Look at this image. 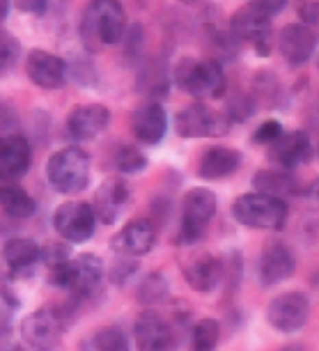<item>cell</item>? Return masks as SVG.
I'll return each mask as SVG.
<instances>
[{"mask_svg": "<svg viewBox=\"0 0 319 351\" xmlns=\"http://www.w3.org/2000/svg\"><path fill=\"white\" fill-rule=\"evenodd\" d=\"M172 81L179 90L196 99H218L225 92V74L221 62L214 58L184 56L175 64Z\"/></svg>", "mask_w": 319, "mask_h": 351, "instance_id": "cell-1", "label": "cell"}, {"mask_svg": "<svg viewBox=\"0 0 319 351\" xmlns=\"http://www.w3.org/2000/svg\"><path fill=\"white\" fill-rule=\"evenodd\" d=\"M90 154L81 147H64L46 163V177L51 186L64 195L81 193L90 186Z\"/></svg>", "mask_w": 319, "mask_h": 351, "instance_id": "cell-2", "label": "cell"}, {"mask_svg": "<svg viewBox=\"0 0 319 351\" xmlns=\"http://www.w3.org/2000/svg\"><path fill=\"white\" fill-rule=\"evenodd\" d=\"M126 32V12L119 0H90L83 14V35L104 46L119 44Z\"/></svg>", "mask_w": 319, "mask_h": 351, "instance_id": "cell-3", "label": "cell"}, {"mask_svg": "<svg viewBox=\"0 0 319 351\" xmlns=\"http://www.w3.org/2000/svg\"><path fill=\"white\" fill-rule=\"evenodd\" d=\"M232 216L246 228L278 232L287 223V204H285V200H278V197L246 193L237 197L235 204H232Z\"/></svg>", "mask_w": 319, "mask_h": 351, "instance_id": "cell-4", "label": "cell"}, {"mask_svg": "<svg viewBox=\"0 0 319 351\" xmlns=\"http://www.w3.org/2000/svg\"><path fill=\"white\" fill-rule=\"evenodd\" d=\"M216 193L209 189H191L182 202V228H179V246H193L204 237L211 218L216 216Z\"/></svg>", "mask_w": 319, "mask_h": 351, "instance_id": "cell-5", "label": "cell"}, {"mask_svg": "<svg viewBox=\"0 0 319 351\" xmlns=\"http://www.w3.org/2000/svg\"><path fill=\"white\" fill-rule=\"evenodd\" d=\"M49 276H51V285L64 287L74 299H85V296L95 294L97 287L102 285L104 264L97 255L81 253L71 257L67 267L49 271Z\"/></svg>", "mask_w": 319, "mask_h": 351, "instance_id": "cell-6", "label": "cell"}, {"mask_svg": "<svg viewBox=\"0 0 319 351\" xmlns=\"http://www.w3.org/2000/svg\"><path fill=\"white\" fill-rule=\"evenodd\" d=\"M230 35L237 42H246L252 46L257 56H269L271 53V16L257 10L255 5H244L230 16Z\"/></svg>", "mask_w": 319, "mask_h": 351, "instance_id": "cell-7", "label": "cell"}, {"mask_svg": "<svg viewBox=\"0 0 319 351\" xmlns=\"http://www.w3.org/2000/svg\"><path fill=\"white\" fill-rule=\"evenodd\" d=\"M175 129L182 138H221L230 131V120L204 104H191L177 112Z\"/></svg>", "mask_w": 319, "mask_h": 351, "instance_id": "cell-8", "label": "cell"}, {"mask_svg": "<svg viewBox=\"0 0 319 351\" xmlns=\"http://www.w3.org/2000/svg\"><path fill=\"white\" fill-rule=\"evenodd\" d=\"M310 317V301L303 291H283L267 308V319L278 333L292 335L305 326Z\"/></svg>", "mask_w": 319, "mask_h": 351, "instance_id": "cell-9", "label": "cell"}, {"mask_svg": "<svg viewBox=\"0 0 319 351\" xmlns=\"http://www.w3.org/2000/svg\"><path fill=\"white\" fill-rule=\"evenodd\" d=\"M53 228L64 241L83 243L95 234L97 216L88 202H64L53 214Z\"/></svg>", "mask_w": 319, "mask_h": 351, "instance_id": "cell-10", "label": "cell"}, {"mask_svg": "<svg viewBox=\"0 0 319 351\" xmlns=\"http://www.w3.org/2000/svg\"><path fill=\"white\" fill-rule=\"evenodd\" d=\"M64 333V315L56 306L39 308L21 324L23 340L35 349H51Z\"/></svg>", "mask_w": 319, "mask_h": 351, "instance_id": "cell-11", "label": "cell"}, {"mask_svg": "<svg viewBox=\"0 0 319 351\" xmlns=\"http://www.w3.org/2000/svg\"><path fill=\"white\" fill-rule=\"evenodd\" d=\"M25 74L37 88L58 90L67 83V62L56 53L35 49L25 58Z\"/></svg>", "mask_w": 319, "mask_h": 351, "instance_id": "cell-12", "label": "cell"}, {"mask_svg": "<svg viewBox=\"0 0 319 351\" xmlns=\"http://www.w3.org/2000/svg\"><path fill=\"white\" fill-rule=\"evenodd\" d=\"M108 124L110 110L104 104H81L67 115V134L78 143L95 141L108 129Z\"/></svg>", "mask_w": 319, "mask_h": 351, "instance_id": "cell-13", "label": "cell"}, {"mask_svg": "<svg viewBox=\"0 0 319 351\" xmlns=\"http://www.w3.org/2000/svg\"><path fill=\"white\" fill-rule=\"evenodd\" d=\"M296 269V255L292 253L290 246L276 241L262 248L257 257V280L262 287H274V285L287 280Z\"/></svg>", "mask_w": 319, "mask_h": 351, "instance_id": "cell-14", "label": "cell"}, {"mask_svg": "<svg viewBox=\"0 0 319 351\" xmlns=\"http://www.w3.org/2000/svg\"><path fill=\"white\" fill-rule=\"evenodd\" d=\"M134 337L138 351H172L175 349V333L172 326L156 315L154 310H145L134 324Z\"/></svg>", "mask_w": 319, "mask_h": 351, "instance_id": "cell-15", "label": "cell"}, {"mask_svg": "<svg viewBox=\"0 0 319 351\" xmlns=\"http://www.w3.org/2000/svg\"><path fill=\"white\" fill-rule=\"evenodd\" d=\"M278 49H281L285 62L290 67H301L312 58L317 49V37L305 23H290L278 35Z\"/></svg>", "mask_w": 319, "mask_h": 351, "instance_id": "cell-16", "label": "cell"}, {"mask_svg": "<svg viewBox=\"0 0 319 351\" xmlns=\"http://www.w3.org/2000/svg\"><path fill=\"white\" fill-rule=\"evenodd\" d=\"M312 156V145L305 131H290L283 134L274 145H269V161L276 168L294 170L298 165L308 163Z\"/></svg>", "mask_w": 319, "mask_h": 351, "instance_id": "cell-17", "label": "cell"}, {"mask_svg": "<svg viewBox=\"0 0 319 351\" xmlns=\"http://www.w3.org/2000/svg\"><path fill=\"white\" fill-rule=\"evenodd\" d=\"M156 243L154 225L150 221H131L113 237L110 246L122 257H143L147 255Z\"/></svg>", "mask_w": 319, "mask_h": 351, "instance_id": "cell-18", "label": "cell"}, {"mask_svg": "<svg viewBox=\"0 0 319 351\" xmlns=\"http://www.w3.org/2000/svg\"><path fill=\"white\" fill-rule=\"evenodd\" d=\"M131 131H134L136 141L143 145L161 143L165 131H168V115H165L163 106L156 101L138 106L131 115Z\"/></svg>", "mask_w": 319, "mask_h": 351, "instance_id": "cell-19", "label": "cell"}, {"mask_svg": "<svg viewBox=\"0 0 319 351\" xmlns=\"http://www.w3.org/2000/svg\"><path fill=\"white\" fill-rule=\"evenodd\" d=\"M30 161V143L21 134L0 136V180H16V177L25 175Z\"/></svg>", "mask_w": 319, "mask_h": 351, "instance_id": "cell-20", "label": "cell"}, {"mask_svg": "<svg viewBox=\"0 0 319 351\" xmlns=\"http://www.w3.org/2000/svg\"><path fill=\"white\" fill-rule=\"evenodd\" d=\"M126 200H129L126 182L117 180V177H108L99 186V191L95 193V204H90V207L95 211L97 221H102L104 225H113L117 221V216L122 214Z\"/></svg>", "mask_w": 319, "mask_h": 351, "instance_id": "cell-21", "label": "cell"}, {"mask_svg": "<svg viewBox=\"0 0 319 351\" xmlns=\"http://www.w3.org/2000/svg\"><path fill=\"white\" fill-rule=\"evenodd\" d=\"M184 280L191 289L196 291H207L216 289V285L223 278V267L214 255L209 253H196L189 262H184Z\"/></svg>", "mask_w": 319, "mask_h": 351, "instance_id": "cell-22", "label": "cell"}, {"mask_svg": "<svg viewBox=\"0 0 319 351\" xmlns=\"http://www.w3.org/2000/svg\"><path fill=\"white\" fill-rule=\"evenodd\" d=\"M241 165V152L223 147V145H214V147L204 149L198 163V175L202 180H223V177L237 172V168Z\"/></svg>", "mask_w": 319, "mask_h": 351, "instance_id": "cell-23", "label": "cell"}, {"mask_svg": "<svg viewBox=\"0 0 319 351\" xmlns=\"http://www.w3.org/2000/svg\"><path fill=\"white\" fill-rule=\"evenodd\" d=\"M252 186H255V193L269 195V197H278V200H285L290 195H296L301 191V184L290 170L283 168H262L252 175Z\"/></svg>", "mask_w": 319, "mask_h": 351, "instance_id": "cell-24", "label": "cell"}, {"mask_svg": "<svg viewBox=\"0 0 319 351\" xmlns=\"http://www.w3.org/2000/svg\"><path fill=\"white\" fill-rule=\"evenodd\" d=\"M0 207L12 218H30L35 214L37 204L30 193L19 184H0Z\"/></svg>", "mask_w": 319, "mask_h": 351, "instance_id": "cell-25", "label": "cell"}, {"mask_svg": "<svg viewBox=\"0 0 319 351\" xmlns=\"http://www.w3.org/2000/svg\"><path fill=\"white\" fill-rule=\"evenodd\" d=\"M39 250H42V246H37L32 239L16 237V239H10L5 243L3 260L12 271H25L35 262H39Z\"/></svg>", "mask_w": 319, "mask_h": 351, "instance_id": "cell-26", "label": "cell"}, {"mask_svg": "<svg viewBox=\"0 0 319 351\" xmlns=\"http://www.w3.org/2000/svg\"><path fill=\"white\" fill-rule=\"evenodd\" d=\"M81 351H129V342L117 326H104L83 342Z\"/></svg>", "mask_w": 319, "mask_h": 351, "instance_id": "cell-27", "label": "cell"}, {"mask_svg": "<svg viewBox=\"0 0 319 351\" xmlns=\"http://www.w3.org/2000/svg\"><path fill=\"white\" fill-rule=\"evenodd\" d=\"M218 340H221V324L216 319H204L196 322L193 330H191V347L193 351H214Z\"/></svg>", "mask_w": 319, "mask_h": 351, "instance_id": "cell-28", "label": "cell"}, {"mask_svg": "<svg viewBox=\"0 0 319 351\" xmlns=\"http://www.w3.org/2000/svg\"><path fill=\"white\" fill-rule=\"evenodd\" d=\"M168 291H170L168 280H165L163 274L156 271V274H150L138 285V303H143V306H156V303L165 301Z\"/></svg>", "mask_w": 319, "mask_h": 351, "instance_id": "cell-29", "label": "cell"}, {"mask_svg": "<svg viewBox=\"0 0 319 351\" xmlns=\"http://www.w3.org/2000/svg\"><path fill=\"white\" fill-rule=\"evenodd\" d=\"M113 163L124 175H136V172H143L147 168V156L136 145H119L115 149V156H113Z\"/></svg>", "mask_w": 319, "mask_h": 351, "instance_id": "cell-30", "label": "cell"}, {"mask_svg": "<svg viewBox=\"0 0 319 351\" xmlns=\"http://www.w3.org/2000/svg\"><path fill=\"white\" fill-rule=\"evenodd\" d=\"M39 262H44V267L49 271L62 269L71 262V250L67 243H62V241L46 243V246L39 250Z\"/></svg>", "mask_w": 319, "mask_h": 351, "instance_id": "cell-31", "label": "cell"}, {"mask_svg": "<svg viewBox=\"0 0 319 351\" xmlns=\"http://www.w3.org/2000/svg\"><path fill=\"white\" fill-rule=\"evenodd\" d=\"M19 56H21V46H19L16 37L0 30V74H5V71L14 67Z\"/></svg>", "mask_w": 319, "mask_h": 351, "instance_id": "cell-32", "label": "cell"}, {"mask_svg": "<svg viewBox=\"0 0 319 351\" xmlns=\"http://www.w3.org/2000/svg\"><path fill=\"white\" fill-rule=\"evenodd\" d=\"M252 112H255V104H252L250 97L246 95H237L230 99V106H228V120L230 122H246L252 117Z\"/></svg>", "mask_w": 319, "mask_h": 351, "instance_id": "cell-33", "label": "cell"}, {"mask_svg": "<svg viewBox=\"0 0 319 351\" xmlns=\"http://www.w3.org/2000/svg\"><path fill=\"white\" fill-rule=\"evenodd\" d=\"M283 134H285V131H283V124L281 122L267 120L264 124H260V127H257L255 136H252V141L260 143V145H274Z\"/></svg>", "mask_w": 319, "mask_h": 351, "instance_id": "cell-34", "label": "cell"}, {"mask_svg": "<svg viewBox=\"0 0 319 351\" xmlns=\"http://www.w3.org/2000/svg\"><path fill=\"white\" fill-rule=\"evenodd\" d=\"M138 271V262H131V260H119L115 267H113V280L115 282H126L131 276Z\"/></svg>", "mask_w": 319, "mask_h": 351, "instance_id": "cell-35", "label": "cell"}, {"mask_svg": "<svg viewBox=\"0 0 319 351\" xmlns=\"http://www.w3.org/2000/svg\"><path fill=\"white\" fill-rule=\"evenodd\" d=\"M16 112L12 108V104H8L5 99H0V129H8V134H12L10 129H16Z\"/></svg>", "mask_w": 319, "mask_h": 351, "instance_id": "cell-36", "label": "cell"}, {"mask_svg": "<svg viewBox=\"0 0 319 351\" xmlns=\"http://www.w3.org/2000/svg\"><path fill=\"white\" fill-rule=\"evenodd\" d=\"M298 14L303 16V21L319 23V0H298Z\"/></svg>", "mask_w": 319, "mask_h": 351, "instance_id": "cell-37", "label": "cell"}, {"mask_svg": "<svg viewBox=\"0 0 319 351\" xmlns=\"http://www.w3.org/2000/svg\"><path fill=\"white\" fill-rule=\"evenodd\" d=\"M287 3H290V0H252L250 5H255V8L262 10L264 14L276 16L278 12H283L285 8H287Z\"/></svg>", "mask_w": 319, "mask_h": 351, "instance_id": "cell-38", "label": "cell"}, {"mask_svg": "<svg viewBox=\"0 0 319 351\" xmlns=\"http://www.w3.org/2000/svg\"><path fill=\"white\" fill-rule=\"evenodd\" d=\"M14 3H16L19 10L28 12V14H44L49 0H14Z\"/></svg>", "mask_w": 319, "mask_h": 351, "instance_id": "cell-39", "label": "cell"}, {"mask_svg": "<svg viewBox=\"0 0 319 351\" xmlns=\"http://www.w3.org/2000/svg\"><path fill=\"white\" fill-rule=\"evenodd\" d=\"M308 195L312 197V200H317V202H319V180H315V182H312L310 186H308Z\"/></svg>", "mask_w": 319, "mask_h": 351, "instance_id": "cell-40", "label": "cell"}, {"mask_svg": "<svg viewBox=\"0 0 319 351\" xmlns=\"http://www.w3.org/2000/svg\"><path fill=\"white\" fill-rule=\"evenodd\" d=\"M8 12H10V0H0V21L8 19Z\"/></svg>", "mask_w": 319, "mask_h": 351, "instance_id": "cell-41", "label": "cell"}, {"mask_svg": "<svg viewBox=\"0 0 319 351\" xmlns=\"http://www.w3.org/2000/svg\"><path fill=\"white\" fill-rule=\"evenodd\" d=\"M179 3H184V5H200L202 0H179Z\"/></svg>", "mask_w": 319, "mask_h": 351, "instance_id": "cell-42", "label": "cell"}, {"mask_svg": "<svg viewBox=\"0 0 319 351\" xmlns=\"http://www.w3.org/2000/svg\"><path fill=\"white\" fill-rule=\"evenodd\" d=\"M281 351H301L298 347H285V349H281Z\"/></svg>", "mask_w": 319, "mask_h": 351, "instance_id": "cell-43", "label": "cell"}, {"mask_svg": "<svg viewBox=\"0 0 319 351\" xmlns=\"http://www.w3.org/2000/svg\"><path fill=\"white\" fill-rule=\"evenodd\" d=\"M317 117H319V97H317Z\"/></svg>", "mask_w": 319, "mask_h": 351, "instance_id": "cell-44", "label": "cell"}, {"mask_svg": "<svg viewBox=\"0 0 319 351\" xmlns=\"http://www.w3.org/2000/svg\"><path fill=\"white\" fill-rule=\"evenodd\" d=\"M0 184H3V182H0Z\"/></svg>", "mask_w": 319, "mask_h": 351, "instance_id": "cell-45", "label": "cell"}]
</instances>
